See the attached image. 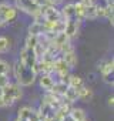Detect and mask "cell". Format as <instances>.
I'll return each mask as SVG.
<instances>
[{"instance_id":"6","label":"cell","mask_w":114,"mask_h":121,"mask_svg":"<svg viewBox=\"0 0 114 121\" xmlns=\"http://www.w3.org/2000/svg\"><path fill=\"white\" fill-rule=\"evenodd\" d=\"M16 9L33 16L34 13L40 10V6H37L34 0H16Z\"/></svg>"},{"instance_id":"26","label":"cell","mask_w":114,"mask_h":121,"mask_svg":"<svg viewBox=\"0 0 114 121\" xmlns=\"http://www.w3.org/2000/svg\"><path fill=\"white\" fill-rule=\"evenodd\" d=\"M108 105H110V107H113V105H114V97H113V95H111V97H108Z\"/></svg>"},{"instance_id":"9","label":"cell","mask_w":114,"mask_h":121,"mask_svg":"<svg viewBox=\"0 0 114 121\" xmlns=\"http://www.w3.org/2000/svg\"><path fill=\"white\" fill-rule=\"evenodd\" d=\"M77 94H79V100H81V101H90L91 98H93V95H94V93H93V90L90 88V87H86V86H83V87H80L79 90H77Z\"/></svg>"},{"instance_id":"11","label":"cell","mask_w":114,"mask_h":121,"mask_svg":"<svg viewBox=\"0 0 114 121\" xmlns=\"http://www.w3.org/2000/svg\"><path fill=\"white\" fill-rule=\"evenodd\" d=\"M98 70L101 71V76L103 77L113 74V71H114V61H113V60H107L105 63L98 64Z\"/></svg>"},{"instance_id":"12","label":"cell","mask_w":114,"mask_h":121,"mask_svg":"<svg viewBox=\"0 0 114 121\" xmlns=\"http://www.w3.org/2000/svg\"><path fill=\"white\" fill-rule=\"evenodd\" d=\"M63 100H66V101H69V103H71V104H73L74 101H77V100H79L77 90L67 86V88H66V91H64V94H63Z\"/></svg>"},{"instance_id":"18","label":"cell","mask_w":114,"mask_h":121,"mask_svg":"<svg viewBox=\"0 0 114 121\" xmlns=\"http://www.w3.org/2000/svg\"><path fill=\"white\" fill-rule=\"evenodd\" d=\"M84 19H90V20L97 19V14H96V4H88V6H86Z\"/></svg>"},{"instance_id":"20","label":"cell","mask_w":114,"mask_h":121,"mask_svg":"<svg viewBox=\"0 0 114 121\" xmlns=\"http://www.w3.org/2000/svg\"><path fill=\"white\" fill-rule=\"evenodd\" d=\"M39 41V36H33V34H29L26 37V46L24 47H29V48H34L36 44Z\"/></svg>"},{"instance_id":"2","label":"cell","mask_w":114,"mask_h":121,"mask_svg":"<svg viewBox=\"0 0 114 121\" xmlns=\"http://www.w3.org/2000/svg\"><path fill=\"white\" fill-rule=\"evenodd\" d=\"M2 97L4 101V105H13L20 97H22V88L19 84H12L9 83L6 87L2 88Z\"/></svg>"},{"instance_id":"4","label":"cell","mask_w":114,"mask_h":121,"mask_svg":"<svg viewBox=\"0 0 114 121\" xmlns=\"http://www.w3.org/2000/svg\"><path fill=\"white\" fill-rule=\"evenodd\" d=\"M40 9H41V13L44 14L46 22H64L61 12L57 10L56 6H53V4H46V6H41Z\"/></svg>"},{"instance_id":"24","label":"cell","mask_w":114,"mask_h":121,"mask_svg":"<svg viewBox=\"0 0 114 121\" xmlns=\"http://www.w3.org/2000/svg\"><path fill=\"white\" fill-rule=\"evenodd\" d=\"M80 2H81L83 4L88 6V4H94V3H97V0H80Z\"/></svg>"},{"instance_id":"5","label":"cell","mask_w":114,"mask_h":121,"mask_svg":"<svg viewBox=\"0 0 114 121\" xmlns=\"http://www.w3.org/2000/svg\"><path fill=\"white\" fill-rule=\"evenodd\" d=\"M0 17L4 22V24L16 20V17H17L16 6H12L9 3H0Z\"/></svg>"},{"instance_id":"28","label":"cell","mask_w":114,"mask_h":121,"mask_svg":"<svg viewBox=\"0 0 114 121\" xmlns=\"http://www.w3.org/2000/svg\"><path fill=\"white\" fill-rule=\"evenodd\" d=\"M79 121H87V118H83V120H79Z\"/></svg>"},{"instance_id":"29","label":"cell","mask_w":114,"mask_h":121,"mask_svg":"<svg viewBox=\"0 0 114 121\" xmlns=\"http://www.w3.org/2000/svg\"><path fill=\"white\" fill-rule=\"evenodd\" d=\"M105 2H108V0H105Z\"/></svg>"},{"instance_id":"27","label":"cell","mask_w":114,"mask_h":121,"mask_svg":"<svg viewBox=\"0 0 114 121\" xmlns=\"http://www.w3.org/2000/svg\"><path fill=\"white\" fill-rule=\"evenodd\" d=\"M3 107H6V105H4V101H3V97H2V94H0V108H3Z\"/></svg>"},{"instance_id":"16","label":"cell","mask_w":114,"mask_h":121,"mask_svg":"<svg viewBox=\"0 0 114 121\" xmlns=\"http://www.w3.org/2000/svg\"><path fill=\"white\" fill-rule=\"evenodd\" d=\"M69 117H70L73 121H79V120L86 118V112H84V110H81V108H71V110L69 111Z\"/></svg>"},{"instance_id":"21","label":"cell","mask_w":114,"mask_h":121,"mask_svg":"<svg viewBox=\"0 0 114 121\" xmlns=\"http://www.w3.org/2000/svg\"><path fill=\"white\" fill-rule=\"evenodd\" d=\"M10 47V43L6 37H0V53H6Z\"/></svg>"},{"instance_id":"23","label":"cell","mask_w":114,"mask_h":121,"mask_svg":"<svg viewBox=\"0 0 114 121\" xmlns=\"http://www.w3.org/2000/svg\"><path fill=\"white\" fill-rule=\"evenodd\" d=\"M9 83H10V80H9L7 74H2V76H0V90H2L3 87H6Z\"/></svg>"},{"instance_id":"10","label":"cell","mask_w":114,"mask_h":121,"mask_svg":"<svg viewBox=\"0 0 114 121\" xmlns=\"http://www.w3.org/2000/svg\"><path fill=\"white\" fill-rule=\"evenodd\" d=\"M61 14H63V19L64 22L66 20H77L76 17V12H74V4H66L63 9H61Z\"/></svg>"},{"instance_id":"3","label":"cell","mask_w":114,"mask_h":121,"mask_svg":"<svg viewBox=\"0 0 114 121\" xmlns=\"http://www.w3.org/2000/svg\"><path fill=\"white\" fill-rule=\"evenodd\" d=\"M37 56H36V53H34V50L33 48H29V47H24L22 51H20V60L19 61L22 63V64H24L26 67H29V69H33L34 71H36V66H37ZM36 74H37V71H36Z\"/></svg>"},{"instance_id":"19","label":"cell","mask_w":114,"mask_h":121,"mask_svg":"<svg viewBox=\"0 0 114 121\" xmlns=\"http://www.w3.org/2000/svg\"><path fill=\"white\" fill-rule=\"evenodd\" d=\"M30 112H31V108L30 107H22L20 110H19V114H17V118L19 120H27L29 121V115H30Z\"/></svg>"},{"instance_id":"25","label":"cell","mask_w":114,"mask_h":121,"mask_svg":"<svg viewBox=\"0 0 114 121\" xmlns=\"http://www.w3.org/2000/svg\"><path fill=\"white\" fill-rule=\"evenodd\" d=\"M60 2H61V0H47V3L48 4H53V6H57Z\"/></svg>"},{"instance_id":"22","label":"cell","mask_w":114,"mask_h":121,"mask_svg":"<svg viewBox=\"0 0 114 121\" xmlns=\"http://www.w3.org/2000/svg\"><path fill=\"white\" fill-rule=\"evenodd\" d=\"M9 71H10L9 63L3 61V60H0V76H2V74H9Z\"/></svg>"},{"instance_id":"17","label":"cell","mask_w":114,"mask_h":121,"mask_svg":"<svg viewBox=\"0 0 114 121\" xmlns=\"http://www.w3.org/2000/svg\"><path fill=\"white\" fill-rule=\"evenodd\" d=\"M74 12H76V17L79 22L84 20V13H86V4H83L81 2L74 3Z\"/></svg>"},{"instance_id":"8","label":"cell","mask_w":114,"mask_h":121,"mask_svg":"<svg viewBox=\"0 0 114 121\" xmlns=\"http://www.w3.org/2000/svg\"><path fill=\"white\" fill-rule=\"evenodd\" d=\"M61 58L66 61V64H67L69 69H74L77 66V56L74 54V50L67 51V53H63L61 54Z\"/></svg>"},{"instance_id":"15","label":"cell","mask_w":114,"mask_h":121,"mask_svg":"<svg viewBox=\"0 0 114 121\" xmlns=\"http://www.w3.org/2000/svg\"><path fill=\"white\" fill-rule=\"evenodd\" d=\"M53 84H54V81H53V77H51L50 74H43V76L40 77V86H41L46 91H50L51 87H53Z\"/></svg>"},{"instance_id":"13","label":"cell","mask_w":114,"mask_h":121,"mask_svg":"<svg viewBox=\"0 0 114 121\" xmlns=\"http://www.w3.org/2000/svg\"><path fill=\"white\" fill-rule=\"evenodd\" d=\"M43 33H46L44 24H40V23L33 22V23L29 26V34H33V36H41Z\"/></svg>"},{"instance_id":"14","label":"cell","mask_w":114,"mask_h":121,"mask_svg":"<svg viewBox=\"0 0 114 121\" xmlns=\"http://www.w3.org/2000/svg\"><path fill=\"white\" fill-rule=\"evenodd\" d=\"M67 86H69V87H73V88H76V90H79L80 87L84 86V83H83V78H80L79 76L70 74V76H69V80H67Z\"/></svg>"},{"instance_id":"7","label":"cell","mask_w":114,"mask_h":121,"mask_svg":"<svg viewBox=\"0 0 114 121\" xmlns=\"http://www.w3.org/2000/svg\"><path fill=\"white\" fill-rule=\"evenodd\" d=\"M66 24H64V33H66V36L69 37V39H71V37H76L77 36V33H79V20H66L64 22Z\"/></svg>"},{"instance_id":"1","label":"cell","mask_w":114,"mask_h":121,"mask_svg":"<svg viewBox=\"0 0 114 121\" xmlns=\"http://www.w3.org/2000/svg\"><path fill=\"white\" fill-rule=\"evenodd\" d=\"M14 76L17 78V84L20 87H29L34 83L37 74L33 69L26 67L24 64H22L20 61H17L14 64Z\"/></svg>"}]
</instances>
